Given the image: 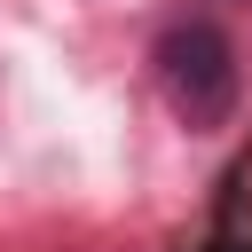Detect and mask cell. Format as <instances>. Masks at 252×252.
Listing matches in <instances>:
<instances>
[{"label":"cell","instance_id":"obj_1","mask_svg":"<svg viewBox=\"0 0 252 252\" xmlns=\"http://www.w3.org/2000/svg\"><path fill=\"white\" fill-rule=\"evenodd\" d=\"M158 87H165V110L189 126V134H213V126H228L236 118V94H244V71H236V39L220 32V24H205V16H189V24H173L165 39H158Z\"/></svg>","mask_w":252,"mask_h":252}]
</instances>
